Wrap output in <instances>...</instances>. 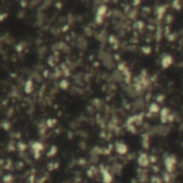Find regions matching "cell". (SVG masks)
I'll use <instances>...</instances> for the list:
<instances>
[{"mask_svg":"<svg viewBox=\"0 0 183 183\" xmlns=\"http://www.w3.org/2000/svg\"><path fill=\"white\" fill-rule=\"evenodd\" d=\"M115 149H116V152L118 153V154L120 155H124L127 153V151H129V147H127L126 144H124V142H117L116 144V147H115Z\"/></svg>","mask_w":183,"mask_h":183,"instance_id":"obj_3","label":"cell"},{"mask_svg":"<svg viewBox=\"0 0 183 183\" xmlns=\"http://www.w3.org/2000/svg\"><path fill=\"white\" fill-rule=\"evenodd\" d=\"M102 178L104 183H112V175L108 170L102 171Z\"/></svg>","mask_w":183,"mask_h":183,"instance_id":"obj_6","label":"cell"},{"mask_svg":"<svg viewBox=\"0 0 183 183\" xmlns=\"http://www.w3.org/2000/svg\"><path fill=\"white\" fill-rule=\"evenodd\" d=\"M106 12H107L106 7H105V5H101L97 12V23H101L102 20H103V18H104Z\"/></svg>","mask_w":183,"mask_h":183,"instance_id":"obj_5","label":"cell"},{"mask_svg":"<svg viewBox=\"0 0 183 183\" xmlns=\"http://www.w3.org/2000/svg\"><path fill=\"white\" fill-rule=\"evenodd\" d=\"M160 117H161V120H162L163 122H167L168 117H170V116H169V110H168L167 108L161 109L160 110Z\"/></svg>","mask_w":183,"mask_h":183,"instance_id":"obj_7","label":"cell"},{"mask_svg":"<svg viewBox=\"0 0 183 183\" xmlns=\"http://www.w3.org/2000/svg\"><path fill=\"white\" fill-rule=\"evenodd\" d=\"M137 162H138V165L140 167H147L149 164H150V158L148 156L146 153H140L139 156L137 158Z\"/></svg>","mask_w":183,"mask_h":183,"instance_id":"obj_2","label":"cell"},{"mask_svg":"<svg viewBox=\"0 0 183 183\" xmlns=\"http://www.w3.org/2000/svg\"><path fill=\"white\" fill-rule=\"evenodd\" d=\"M149 112H151V114H158V112H160L161 108H160V105L158 104V103H151L150 105H149Z\"/></svg>","mask_w":183,"mask_h":183,"instance_id":"obj_8","label":"cell"},{"mask_svg":"<svg viewBox=\"0 0 183 183\" xmlns=\"http://www.w3.org/2000/svg\"><path fill=\"white\" fill-rule=\"evenodd\" d=\"M173 59L170 55H164V56L162 57V59H161V65H162L164 69L169 68V66L173 64Z\"/></svg>","mask_w":183,"mask_h":183,"instance_id":"obj_4","label":"cell"},{"mask_svg":"<svg viewBox=\"0 0 183 183\" xmlns=\"http://www.w3.org/2000/svg\"><path fill=\"white\" fill-rule=\"evenodd\" d=\"M164 165H165L166 170L168 173H173L175 170L176 165H177V158L173 156V155H169L164 160Z\"/></svg>","mask_w":183,"mask_h":183,"instance_id":"obj_1","label":"cell"}]
</instances>
